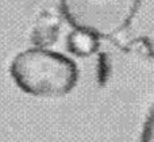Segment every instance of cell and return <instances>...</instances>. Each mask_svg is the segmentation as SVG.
Instances as JSON below:
<instances>
[{
	"label": "cell",
	"instance_id": "1",
	"mask_svg": "<svg viewBox=\"0 0 154 142\" xmlns=\"http://www.w3.org/2000/svg\"><path fill=\"white\" fill-rule=\"evenodd\" d=\"M11 76L26 94L39 97H58L76 85L77 68L72 60L46 49H29L14 58Z\"/></svg>",
	"mask_w": 154,
	"mask_h": 142
},
{
	"label": "cell",
	"instance_id": "2",
	"mask_svg": "<svg viewBox=\"0 0 154 142\" xmlns=\"http://www.w3.org/2000/svg\"><path fill=\"white\" fill-rule=\"evenodd\" d=\"M139 0H61L66 19L77 30L109 37L128 26Z\"/></svg>",
	"mask_w": 154,
	"mask_h": 142
},
{
	"label": "cell",
	"instance_id": "3",
	"mask_svg": "<svg viewBox=\"0 0 154 142\" xmlns=\"http://www.w3.org/2000/svg\"><path fill=\"white\" fill-rule=\"evenodd\" d=\"M96 35L91 34L84 30H75L69 35V48L77 56H88L93 53L97 46Z\"/></svg>",
	"mask_w": 154,
	"mask_h": 142
},
{
	"label": "cell",
	"instance_id": "4",
	"mask_svg": "<svg viewBox=\"0 0 154 142\" xmlns=\"http://www.w3.org/2000/svg\"><path fill=\"white\" fill-rule=\"evenodd\" d=\"M141 142H154V104L143 122Z\"/></svg>",
	"mask_w": 154,
	"mask_h": 142
}]
</instances>
